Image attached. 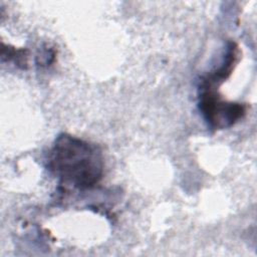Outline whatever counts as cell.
<instances>
[{
  "mask_svg": "<svg viewBox=\"0 0 257 257\" xmlns=\"http://www.w3.org/2000/svg\"><path fill=\"white\" fill-rule=\"evenodd\" d=\"M27 50L26 49H14V48H4L2 46V52L1 56L4 60L7 58V60H13L18 66H21V68H26V58H27Z\"/></svg>",
  "mask_w": 257,
  "mask_h": 257,
  "instance_id": "277c9868",
  "label": "cell"
},
{
  "mask_svg": "<svg viewBox=\"0 0 257 257\" xmlns=\"http://www.w3.org/2000/svg\"><path fill=\"white\" fill-rule=\"evenodd\" d=\"M199 109L213 130L231 127L246 114V106L239 102L227 101L212 89H201Z\"/></svg>",
  "mask_w": 257,
  "mask_h": 257,
  "instance_id": "7a4b0ae2",
  "label": "cell"
},
{
  "mask_svg": "<svg viewBox=\"0 0 257 257\" xmlns=\"http://www.w3.org/2000/svg\"><path fill=\"white\" fill-rule=\"evenodd\" d=\"M239 57V47L236 42L229 41L226 53L221 64L203 76L200 81V89H213L226 80L232 73Z\"/></svg>",
  "mask_w": 257,
  "mask_h": 257,
  "instance_id": "3957f363",
  "label": "cell"
},
{
  "mask_svg": "<svg viewBox=\"0 0 257 257\" xmlns=\"http://www.w3.org/2000/svg\"><path fill=\"white\" fill-rule=\"evenodd\" d=\"M47 167L61 185L88 190L102 179L103 156L96 145L63 133L53 143Z\"/></svg>",
  "mask_w": 257,
  "mask_h": 257,
  "instance_id": "6da1fadb",
  "label": "cell"
}]
</instances>
